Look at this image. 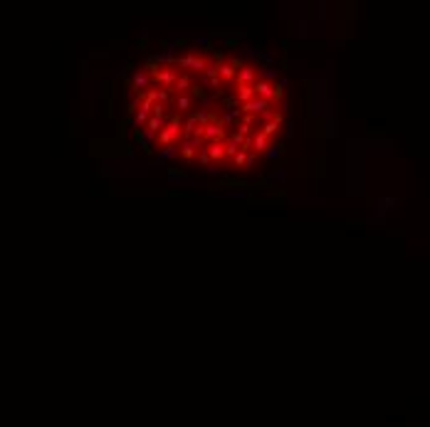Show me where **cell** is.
Here are the masks:
<instances>
[{
	"mask_svg": "<svg viewBox=\"0 0 430 427\" xmlns=\"http://www.w3.org/2000/svg\"><path fill=\"white\" fill-rule=\"evenodd\" d=\"M181 116H168V124L164 126V131L159 134V143L166 148V146H176V141L181 138Z\"/></svg>",
	"mask_w": 430,
	"mask_h": 427,
	"instance_id": "1",
	"label": "cell"
},
{
	"mask_svg": "<svg viewBox=\"0 0 430 427\" xmlns=\"http://www.w3.org/2000/svg\"><path fill=\"white\" fill-rule=\"evenodd\" d=\"M282 84L285 82H280V84H269L267 79H262V82H255V97L257 99H265V101H277V99H282Z\"/></svg>",
	"mask_w": 430,
	"mask_h": 427,
	"instance_id": "2",
	"label": "cell"
},
{
	"mask_svg": "<svg viewBox=\"0 0 430 427\" xmlns=\"http://www.w3.org/2000/svg\"><path fill=\"white\" fill-rule=\"evenodd\" d=\"M201 138L205 143H220L225 138V126L220 121H210V124L201 126Z\"/></svg>",
	"mask_w": 430,
	"mask_h": 427,
	"instance_id": "3",
	"label": "cell"
},
{
	"mask_svg": "<svg viewBox=\"0 0 430 427\" xmlns=\"http://www.w3.org/2000/svg\"><path fill=\"white\" fill-rule=\"evenodd\" d=\"M178 67H181V69H185V74H190V72H205L208 59H205V57H201V55H185V57H181V59H178Z\"/></svg>",
	"mask_w": 430,
	"mask_h": 427,
	"instance_id": "4",
	"label": "cell"
},
{
	"mask_svg": "<svg viewBox=\"0 0 430 427\" xmlns=\"http://www.w3.org/2000/svg\"><path fill=\"white\" fill-rule=\"evenodd\" d=\"M176 79H178V72L176 69H171V67H161L159 72L153 74V84H159L161 89H173V84H176Z\"/></svg>",
	"mask_w": 430,
	"mask_h": 427,
	"instance_id": "5",
	"label": "cell"
},
{
	"mask_svg": "<svg viewBox=\"0 0 430 427\" xmlns=\"http://www.w3.org/2000/svg\"><path fill=\"white\" fill-rule=\"evenodd\" d=\"M151 84H153V77H151L148 72H143V69H139V72L131 77V79L126 82V87H131L134 92H139V97H143Z\"/></svg>",
	"mask_w": 430,
	"mask_h": 427,
	"instance_id": "6",
	"label": "cell"
},
{
	"mask_svg": "<svg viewBox=\"0 0 430 427\" xmlns=\"http://www.w3.org/2000/svg\"><path fill=\"white\" fill-rule=\"evenodd\" d=\"M240 59H230V62H220L218 64V77H220V82H235V77H238V69H240Z\"/></svg>",
	"mask_w": 430,
	"mask_h": 427,
	"instance_id": "7",
	"label": "cell"
},
{
	"mask_svg": "<svg viewBox=\"0 0 430 427\" xmlns=\"http://www.w3.org/2000/svg\"><path fill=\"white\" fill-rule=\"evenodd\" d=\"M205 146V141L201 138V136H193V138H185L183 141V146H181V156L185 158V161H193L195 156H198V151Z\"/></svg>",
	"mask_w": 430,
	"mask_h": 427,
	"instance_id": "8",
	"label": "cell"
},
{
	"mask_svg": "<svg viewBox=\"0 0 430 427\" xmlns=\"http://www.w3.org/2000/svg\"><path fill=\"white\" fill-rule=\"evenodd\" d=\"M272 109V104L269 101H265V99H250V101H245V104H240V111L243 114H250V116H255V114H265V111H269Z\"/></svg>",
	"mask_w": 430,
	"mask_h": 427,
	"instance_id": "9",
	"label": "cell"
},
{
	"mask_svg": "<svg viewBox=\"0 0 430 427\" xmlns=\"http://www.w3.org/2000/svg\"><path fill=\"white\" fill-rule=\"evenodd\" d=\"M255 79H257V74H255V67H252V64H243V67L238 69V77H235L238 84H250V87H255Z\"/></svg>",
	"mask_w": 430,
	"mask_h": 427,
	"instance_id": "10",
	"label": "cell"
},
{
	"mask_svg": "<svg viewBox=\"0 0 430 427\" xmlns=\"http://www.w3.org/2000/svg\"><path fill=\"white\" fill-rule=\"evenodd\" d=\"M282 121H285V119H282V114H275V119H272V121H267V124L262 126V134H265L267 138H269V136H275V134L280 131Z\"/></svg>",
	"mask_w": 430,
	"mask_h": 427,
	"instance_id": "11",
	"label": "cell"
},
{
	"mask_svg": "<svg viewBox=\"0 0 430 427\" xmlns=\"http://www.w3.org/2000/svg\"><path fill=\"white\" fill-rule=\"evenodd\" d=\"M235 99H238L240 104L255 99V87H250V84H238V89H235Z\"/></svg>",
	"mask_w": 430,
	"mask_h": 427,
	"instance_id": "12",
	"label": "cell"
},
{
	"mask_svg": "<svg viewBox=\"0 0 430 427\" xmlns=\"http://www.w3.org/2000/svg\"><path fill=\"white\" fill-rule=\"evenodd\" d=\"M208 156H210V163L215 161H223L225 158V143L220 141V143H208Z\"/></svg>",
	"mask_w": 430,
	"mask_h": 427,
	"instance_id": "13",
	"label": "cell"
},
{
	"mask_svg": "<svg viewBox=\"0 0 430 427\" xmlns=\"http://www.w3.org/2000/svg\"><path fill=\"white\" fill-rule=\"evenodd\" d=\"M269 148V138L260 131V134H252V151L255 153H265Z\"/></svg>",
	"mask_w": 430,
	"mask_h": 427,
	"instance_id": "14",
	"label": "cell"
},
{
	"mask_svg": "<svg viewBox=\"0 0 430 427\" xmlns=\"http://www.w3.org/2000/svg\"><path fill=\"white\" fill-rule=\"evenodd\" d=\"M193 119L198 121L201 126H205V124H210V121H215V114H210L208 109H198V111H193Z\"/></svg>",
	"mask_w": 430,
	"mask_h": 427,
	"instance_id": "15",
	"label": "cell"
},
{
	"mask_svg": "<svg viewBox=\"0 0 430 427\" xmlns=\"http://www.w3.org/2000/svg\"><path fill=\"white\" fill-rule=\"evenodd\" d=\"M188 89H190V74L183 72V74H178V79H176V84H173V92H181V94H183V92H188Z\"/></svg>",
	"mask_w": 430,
	"mask_h": 427,
	"instance_id": "16",
	"label": "cell"
},
{
	"mask_svg": "<svg viewBox=\"0 0 430 427\" xmlns=\"http://www.w3.org/2000/svg\"><path fill=\"white\" fill-rule=\"evenodd\" d=\"M188 109H193V97H190V94H181V97L176 99V111L183 114V111H188Z\"/></svg>",
	"mask_w": 430,
	"mask_h": 427,
	"instance_id": "17",
	"label": "cell"
},
{
	"mask_svg": "<svg viewBox=\"0 0 430 427\" xmlns=\"http://www.w3.org/2000/svg\"><path fill=\"white\" fill-rule=\"evenodd\" d=\"M247 161H250V153H247V151H238V153H235V158H232V163H235V168H243V166H247Z\"/></svg>",
	"mask_w": 430,
	"mask_h": 427,
	"instance_id": "18",
	"label": "cell"
},
{
	"mask_svg": "<svg viewBox=\"0 0 430 427\" xmlns=\"http://www.w3.org/2000/svg\"><path fill=\"white\" fill-rule=\"evenodd\" d=\"M238 151H240V143H235L232 138L225 141V156H227V158H235V153H238Z\"/></svg>",
	"mask_w": 430,
	"mask_h": 427,
	"instance_id": "19",
	"label": "cell"
},
{
	"mask_svg": "<svg viewBox=\"0 0 430 427\" xmlns=\"http://www.w3.org/2000/svg\"><path fill=\"white\" fill-rule=\"evenodd\" d=\"M178 153H181V151H178L176 146H166V148H161V153H159V156H161L164 161H168V158H176Z\"/></svg>",
	"mask_w": 430,
	"mask_h": 427,
	"instance_id": "20",
	"label": "cell"
},
{
	"mask_svg": "<svg viewBox=\"0 0 430 427\" xmlns=\"http://www.w3.org/2000/svg\"><path fill=\"white\" fill-rule=\"evenodd\" d=\"M243 116V111H225L223 114V124H232V121H238Z\"/></svg>",
	"mask_w": 430,
	"mask_h": 427,
	"instance_id": "21",
	"label": "cell"
},
{
	"mask_svg": "<svg viewBox=\"0 0 430 427\" xmlns=\"http://www.w3.org/2000/svg\"><path fill=\"white\" fill-rule=\"evenodd\" d=\"M198 161H201L203 166H210V156H208V146H203V148L198 151Z\"/></svg>",
	"mask_w": 430,
	"mask_h": 427,
	"instance_id": "22",
	"label": "cell"
},
{
	"mask_svg": "<svg viewBox=\"0 0 430 427\" xmlns=\"http://www.w3.org/2000/svg\"><path fill=\"white\" fill-rule=\"evenodd\" d=\"M280 153H282V146H272V148L265 151V156H267V158H277Z\"/></svg>",
	"mask_w": 430,
	"mask_h": 427,
	"instance_id": "23",
	"label": "cell"
},
{
	"mask_svg": "<svg viewBox=\"0 0 430 427\" xmlns=\"http://www.w3.org/2000/svg\"><path fill=\"white\" fill-rule=\"evenodd\" d=\"M151 116H166V104H153Z\"/></svg>",
	"mask_w": 430,
	"mask_h": 427,
	"instance_id": "24",
	"label": "cell"
},
{
	"mask_svg": "<svg viewBox=\"0 0 430 427\" xmlns=\"http://www.w3.org/2000/svg\"><path fill=\"white\" fill-rule=\"evenodd\" d=\"M238 134H240V136H252V126H247V124L240 121V124H238Z\"/></svg>",
	"mask_w": 430,
	"mask_h": 427,
	"instance_id": "25",
	"label": "cell"
},
{
	"mask_svg": "<svg viewBox=\"0 0 430 427\" xmlns=\"http://www.w3.org/2000/svg\"><path fill=\"white\" fill-rule=\"evenodd\" d=\"M208 84H210V89H215V92H220V77H213V79H208Z\"/></svg>",
	"mask_w": 430,
	"mask_h": 427,
	"instance_id": "26",
	"label": "cell"
}]
</instances>
